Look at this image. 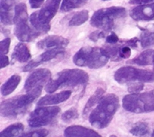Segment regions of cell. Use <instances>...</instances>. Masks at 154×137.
Segmentation results:
<instances>
[{
  "label": "cell",
  "mask_w": 154,
  "mask_h": 137,
  "mask_svg": "<svg viewBox=\"0 0 154 137\" xmlns=\"http://www.w3.org/2000/svg\"><path fill=\"white\" fill-rule=\"evenodd\" d=\"M114 78L121 84L133 82L150 83L154 82V72L126 66L120 68L116 71Z\"/></svg>",
  "instance_id": "9"
},
{
  "label": "cell",
  "mask_w": 154,
  "mask_h": 137,
  "mask_svg": "<svg viewBox=\"0 0 154 137\" xmlns=\"http://www.w3.org/2000/svg\"><path fill=\"white\" fill-rule=\"evenodd\" d=\"M131 55V48L126 44V45H120L119 52V59L129 58Z\"/></svg>",
  "instance_id": "29"
},
{
  "label": "cell",
  "mask_w": 154,
  "mask_h": 137,
  "mask_svg": "<svg viewBox=\"0 0 154 137\" xmlns=\"http://www.w3.org/2000/svg\"><path fill=\"white\" fill-rule=\"evenodd\" d=\"M65 137H102L94 130L82 126H71L64 131Z\"/></svg>",
  "instance_id": "16"
},
{
  "label": "cell",
  "mask_w": 154,
  "mask_h": 137,
  "mask_svg": "<svg viewBox=\"0 0 154 137\" xmlns=\"http://www.w3.org/2000/svg\"><path fill=\"white\" fill-rule=\"evenodd\" d=\"M69 44V40L59 36H49L37 43V47L42 50H63Z\"/></svg>",
  "instance_id": "12"
},
{
  "label": "cell",
  "mask_w": 154,
  "mask_h": 137,
  "mask_svg": "<svg viewBox=\"0 0 154 137\" xmlns=\"http://www.w3.org/2000/svg\"><path fill=\"white\" fill-rule=\"evenodd\" d=\"M51 75V72L48 69L41 68L36 70L26 79L24 89L26 92H29L36 88L43 87L44 84L48 83Z\"/></svg>",
  "instance_id": "11"
},
{
  "label": "cell",
  "mask_w": 154,
  "mask_h": 137,
  "mask_svg": "<svg viewBox=\"0 0 154 137\" xmlns=\"http://www.w3.org/2000/svg\"><path fill=\"white\" fill-rule=\"evenodd\" d=\"M110 137H116V136H114V135H112V136H111Z\"/></svg>",
  "instance_id": "38"
},
{
  "label": "cell",
  "mask_w": 154,
  "mask_h": 137,
  "mask_svg": "<svg viewBox=\"0 0 154 137\" xmlns=\"http://www.w3.org/2000/svg\"><path fill=\"white\" fill-rule=\"evenodd\" d=\"M79 117V112L78 110L76 108H71L66 111L61 116V119L63 121L66 123L71 122L75 119H76Z\"/></svg>",
  "instance_id": "27"
},
{
  "label": "cell",
  "mask_w": 154,
  "mask_h": 137,
  "mask_svg": "<svg viewBox=\"0 0 154 137\" xmlns=\"http://www.w3.org/2000/svg\"><path fill=\"white\" fill-rule=\"evenodd\" d=\"M153 2L154 0H129V3L132 5H144Z\"/></svg>",
  "instance_id": "35"
},
{
  "label": "cell",
  "mask_w": 154,
  "mask_h": 137,
  "mask_svg": "<svg viewBox=\"0 0 154 137\" xmlns=\"http://www.w3.org/2000/svg\"><path fill=\"white\" fill-rule=\"evenodd\" d=\"M61 0H47L41 10L32 13L30 23L32 27L42 34L50 31V23L58 10Z\"/></svg>",
  "instance_id": "6"
},
{
  "label": "cell",
  "mask_w": 154,
  "mask_h": 137,
  "mask_svg": "<svg viewBox=\"0 0 154 137\" xmlns=\"http://www.w3.org/2000/svg\"><path fill=\"white\" fill-rule=\"evenodd\" d=\"M105 1H106V0H105Z\"/></svg>",
  "instance_id": "40"
},
{
  "label": "cell",
  "mask_w": 154,
  "mask_h": 137,
  "mask_svg": "<svg viewBox=\"0 0 154 137\" xmlns=\"http://www.w3.org/2000/svg\"><path fill=\"white\" fill-rule=\"evenodd\" d=\"M123 108L134 113L154 111V89L143 93L127 94L122 100Z\"/></svg>",
  "instance_id": "8"
},
{
  "label": "cell",
  "mask_w": 154,
  "mask_h": 137,
  "mask_svg": "<svg viewBox=\"0 0 154 137\" xmlns=\"http://www.w3.org/2000/svg\"><path fill=\"white\" fill-rule=\"evenodd\" d=\"M89 0H63L60 10L62 12H69L74 9L85 5Z\"/></svg>",
  "instance_id": "24"
},
{
  "label": "cell",
  "mask_w": 154,
  "mask_h": 137,
  "mask_svg": "<svg viewBox=\"0 0 154 137\" xmlns=\"http://www.w3.org/2000/svg\"><path fill=\"white\" fill-rule=\"evenodd\" d=\"M45 0H29L31 7L34 9H36L40 8L42 5L43 4Z\"/></svg>",
  "instance_id": "34"
},
{
  "label": "cell",
  "mask_w": 154,
  "mask_h": 137,
  "mask_svg": "<svg viewBox=\"0 0 154 137\" xmlns=\"http://www.w3.org/2000/svg\"><path fill=\"white\" fill-rule=\"evenodd\" d=\"M88 81L89 75L85 71L80 69H66L49 81L45 87V91L52 94L63 88L85 85Z\"/></svg>",
  "instance_id": "3"
},
{
  "label": "cell",
  "mask_w": 154,
  "mask_h": 137,
  "mask_svg": "<svg viewBox=\"0 0 154 137\" xmlns=\"http://www.w3.org/2000/svg\"><path fill=\"white\" fill-rule=\"evenodd\" d=\"M129 15L132 19L137 21L153 20L154 3L136 7L131 10Z\"/></svg>",
  "instance_id": "13"
},
{
  "label": "cell",
  "mask_w": 154,
  "mask_h": 137,
  "mask_svg": "<svg viewBox=\"0 0 154 137\" xmlns=\"http://www.w3.org/2000/svg\"><path fill=\"white\" fill-rule=\"evenodd\" d=\"M10 45V39L9 38H5L1 41V55H5L8 53Z\"/></svg>",
  "instance_id": "31"
},
{
  "label": "cell",
  "mask_w": 154,
  "mask_h": 137,
  "mask_svg": "<svg viewBox=\"0 0 154 137\" xmlns=\"http://www.w3.org/2000/svg\"><path fill=\"white\" fill-rule=\"evenodd\" d=\"M14 23L15 26L14 33L20 41H31L42 35L29 25L27 8L24 3H20L15 6Z\"/></svg>",
  "instance_id": "5"
},
{
  "label": "cell",
  "mask_w": 154,
  "mask_h": 137,
  "mask_svg": "<svg viewBox=\"0 0 154 137\" xmlns=\"http://www.w3.org/2000/svg\"><path fill=\"white\" fill-rule=\"evenodd\" d=\"M150 129L148 125L144 122H138L132 126L130 133L137 137H146L149 134Z\"/></svg>",
  "instance_id": "23"
},
{
  "label": "cell",
  "mask_w": 154,
  "mask_h": 137,
  "mask_svg": "<svg viewBox=\"0 0 154 137\" xmlns=\"http://www.w3.org/2000/svg\"><path fill=\"white\" fill-rule=\"evenodd\" d=\"M140 41L143 48L148 47L154 44V28L145 29L144 32L141 34Z\"/></svg>",
  "instance_id": "25"
},
{
  "label": "cell",
  "mask_w": 154,
  "mask_h": 137,
  "mask_svg": "<svg viewBox=\"0 0 154 137\" xmlns=\"http://www.w3.org/2000/svg\"><path fill=\"white\" fill-rule=\"evenodd\" d=\"M9 65V59L8 56L1 55V68H4Z\"/></svg>",
  "instance_id": "36"
},
{
  "label": "cell",
  "mask_w": 154,
  "mask_h": 137,
  "mask_svg": "<svg viewBox=\"0 0 154 137\" xmlns=\"http://www.w3.org/2000/svg\"><path fill=\"white\" fill-rule=\"evenodd\" d=\"M106 31H94V32L91 33V34L90 35V36H89V38H90L92 41H97V40L100 39V38L106 37Z\"/></svg>",
  "instance_id": "32"
},
{
  "label": "cell",
  "mask_w": 154,
  "mask_h": 137,
  "mask_svg": "<svg viewBox=\"0 0 154 137\" xmlns=\"http://www.w3.org/2000/svg\"><path fill=\"white\" fill-rule=\"evenodd\" d=\"M153 59L154 50H148L142 52L135 58L129 61V62L132 63V64H135L142 66L149 65L153 64Z\"/></svg>",
  "instance_id": "19"
},
{
  "label": "cell",
  "mask_w": 154,
  "mask_h": 137,
  "mask_svg": "<svg viewBox=\"0 0 154 137\" xmlns=\"http://www.w3.org/2000/svg\"><path fill=\"white\" fill-rule=\"evenodd\" d=\"M143 87H144V84L142 82H133L129 85L128 91L132 94H135L143 90Z\"/></svg>",
  "instance_id": "30"
},
{
  "label": "cell",
  "mask_w": 154,
  "mask_h": 137,
  "mask_svg": "<svg viewBox=\"0 0 154 137\" xmlns=\"http://www.w3.org/2000/svg\"><path fill=\"white\" fill-rule=\"evenodd\" d=\"M21 81V77L19 75H12L5 83L2 86L1 94L2 96H8L15 91Z\"/></svg>",
  "instance_id": "20"
},
{
  "label": "cell",
  "mask_w": 154,
  "mask_h": 137,
  "mask_svg": "<svg viewBox=\"0 0 154 137\" xmlns=\"http://www.w3.org/2000/svg\"><path fill=\"white\" fill-rule=\"evenodd\" d=\"M24 130V126L20 123L10 125L3 130L0 134V137H16L20 134Z\"/></svg>",
  "instance_id": "22"
},
{
  "label": "cell",
  "mask_w": 154,
  "mask_h": 137,
  "mask_svg": "<svg viewBox=\"0 0 154 137\" xmlns=\"http://www.w3.org/2000/svg\"><path fill=\"white\" fill-rule=\"evenodd\" d=\"M153 69H154V59H153Z\"/></svg>",
  "instance_id": "39"
},
{
  "label": "cell",
  "mask_w": 154,
  "mask_h": 137,
  "mask_svg": "<svg viewBox=\"0 0 154 137\" xmlns=\"http://www.w3.org/2000/svg\"><path fill=\"white\" fill-rule=\"evenodd\" d=\"M119 99L116 95L108 94L103 96L98 105L91 112L89 120L90 124L97 129L106 128L118 110Z\"/></svg>",
  "instance_id": "1"
},
{
  "label": "cell",
  "mask_w": 154,
  "mask_h": 137,
  "mask_svg": "<svg viewBox=\"0 0 154 137\" xmlns=\"http://www.w3.org/2000/svg\"><path fill=\"white\" fill-rule=\"evenodd\" d=\"M71 95V91H65L60 93H57V94L46 95L38 100L37 105L42 107L59 104V103L63 102L69 99Z\"/></svg>",
  "instance_id": "17"
},
{
  "label": "cell",
  "mask_w": 154,
  "mask_h": 137,
  "mask_svg": "<svg viewBox=\"0 0 154 137\" xmlns=\"http://www.w3.org/2000/svg\"><path fill=\"white\" fill-rule=\"evenodd\" d=\"M151 137H154V131H153V133H152V135H151Z\"/></svg>",
  "instance_id": "37"
},
{
  "label": "cell",
  "mask_w": 154,
  "mask_h": 137,
  "mask_svg": "<svg viewBox=\"0 0 154 137\" xmlns=\"http://www.w3.org/2000/svg\"><path fill=\"white\" fill-rule=\"evenodd\" d=\"M73 62L79 67H87L92 69L102 68L107 64L109 57L103 48L85 47L73 56Z\"/></svg>",
  "instance_id": "4"
},
{
  "label": "cell",
  "mask_w": 154,
  "mask_h": 137,
  "mask_svg": "<svg viewBox=\"0 0 154 137\" xmlns=\"http://www.w3.org/2000/svg\"><path fill=\"white\" fill-rule=\"evenodd\" d=\"M126 15V9L122 7L103 8L93 14L90 23L93 27L108 32L114 27L116 20L124 17Z\"/></svg>",
  "instance_id": "7"
},
{
  "label": "cell",
  "mask_w": 154,
  "mask_h": 137,
  "mask_svg": "<svg viewBox=\"0 0 154 137\" xmlns=\"http://www.w3.org/2000/svg\"><path fill=\"white\" fill-rule=\"evenodd\" d=\"M31 52L25 44L19 43L15 46L12 54V59L19 62H26L31 58Z\"/></svg>",
  "instance_id": "18"
},
{
  "label": "cell",
  "mask_w": 154,
  "mask_h": 137,
  "mask_svg": "<svg viewBox=\"0 0 154 137\" xmlns=\"http://www.w3.org/2000/svg\"><path fill=\"white\" fill-rule=\"evenodd\" d=\"M105 91L104 89L102 88H98L97 89V91L94 92V94H92L90 96V98L87 101V104H86L85 108L83 110V115L84 116H87L90 112L91 111L92 108L97 103H99V102L100 101V99H102L103 94H104Z\"/></svg>",
  "instance_id": "21"
},
{
  "label": "cell",
  "mask_w": 154,
  "mask_h": 137,
  "mask_svg": "<svg viewBox=\"0 0 154 137\" xmlns=\"http://www.w3.org/2000/svg\"><path fill=\"white\" fill-rule=\"evenodd\" d=\"M60 112L59 107H44L38 108L31 113L28 119V123L32 128L47 126L52 122Z\"/></svg>",
  "instance_id": "10"
},
{
  "label": "cell",
  "mask_w": 154,
  "mask_h": 137,
  "mask_svg": "<svg viewBox=\"0 0 154 137\" xmlns=\"http://www.w3.org/2000/svg\"><path fill=\"white\" fill-rule=\"evenodd\" d=\"M15 0H1V12H0V20L2 23L9 26L14 23L15 17Z\"/></svg>",
  "instance_id": "15"
},
{
  "label": "cell",
  "mask_w": 154,
  "mask_h": 137,
  "mask_svg": "<svg viewBox=\"0 0 154 137\" xmlns=\"http://www.w3.org/2000/svg\"><path fill=\"white\" fill-rule=\"evenodd\" d=\"M42 87H37L26 94L15 96L2 102L0 111L2 116L14 118L25 113L30 105L40 96Z\"/></svg>",
  "instance_id": "2"
},
{
  "label": "cell",
  "mask_w": 154,
  "mask_h": 137,
  "mask_svg": "<svg viewBox=\"0 0 154 137\" xmlns=\"http://www.w3.org/2000/svg\"><path fill=\"white\" fill-rule=\"evenodd\" d=\"M63 50H47L45 52H44V53L40 54V55L38 56V57H36V59L30 61L26 66H24L23 68V71L27 72L31 71V70L36 68V67L39 65L42 64L43 62H48V61L55 58L57 56L60 55V54H63Z\"/></svg>",
  "instance_id": "14"
},
{
  "label": "cell",
  "mask_w": 154,
  "mask_h": 137,
  "mask_svg": "<svg viewBox=\"0 0 154 137\" xmlns=\"http://www.w3.org/2000/svg\"><path fill=\"white\" fill-rule=\"evenodd\" d=\"M49 134L47 129H39L34 131H31L20 135L18 137H46Z\"/></svg>",
  "instance_id": "28"
},
{
  "label": "cell",
  "mask_w": 154,
  "mask_h": 137,
  "mask_svg": "<svg viewBox=\"0 0 154 137\" xmlns=\"http://www.w3.org/2000/svg\"><path fill=\"white\" fill-rule=\"evenodd\" d=\"M106 41L108 44H116L119 41V38L115 33L112 32L111 34L107 36V37H106Z\"/></svg>",
  "instance_id": "33"
},
{
  "label": "cell",
  "mask_w": 154,
  "mask_h": 137,
  "mask_svg": "<svg viewBox=\"0 0 154 137\" xmlns=\"http://www.w3.org/2000/svg\"><path fill=\"white\" fill-rule=\"evenodd\" d=\"M89 12L87 10H82L75 14L69 21L70 26H79L84 24L88 20Z\"/></svg>",
  "instance_id": "26"
}]
</instances>
